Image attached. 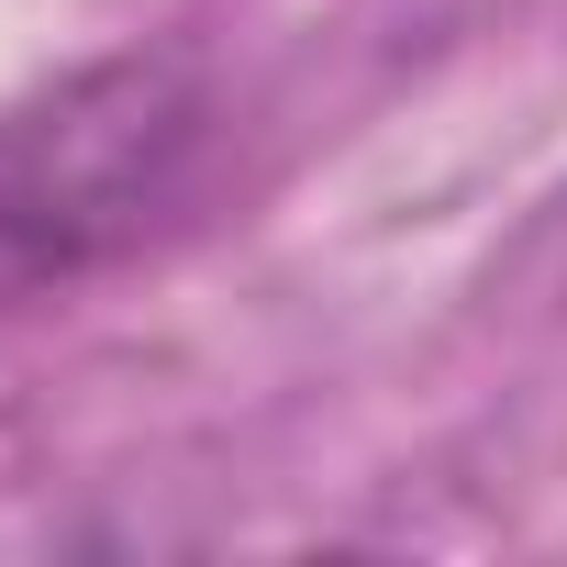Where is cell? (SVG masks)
I'll use <instances>...</instances> for the list:
<instances>
[{
	"label": "cell",
	"mask_w": 567,
	"mask_h": 567,
	"mask_svg": "<svg viewBox=\"0 0 567 567\" xmlns=\"http://www.w3.org/2000/svg\"><path fill=\"white\" fill-rule=\"evenodd\" d=\"M223 101L189 45H112L0 101V312L134 267L212 189Z\"/></svg>",
	"instance_id": "obj_1"
}]
</instances>
